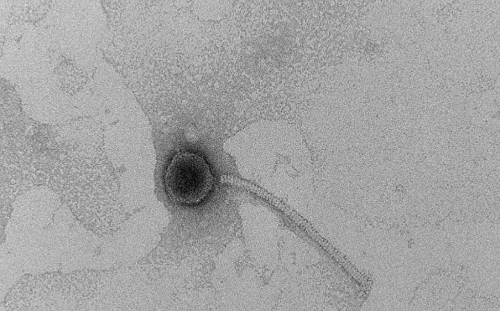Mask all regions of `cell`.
Segmentation results:
<instances>
[{
    "instance_id": "cell-1",
    "label": "cell",
    "mask_w": 500,
    "mask_h": 311,
    "mask_svg": "<svg viewBox=\"0 0 500 311\" xmlns=\"http://www.w3.org/2000/svg\"><path fill=\"white\" fill-rule=\"evenodd\" d=\"M167 195L183 205L202 202L211 191L214 178L206 160L197 154H176L167 166L164 176Z\"/></svg>"
}]
</instances>
